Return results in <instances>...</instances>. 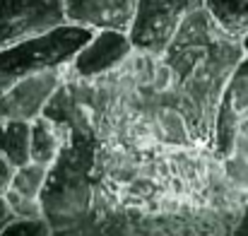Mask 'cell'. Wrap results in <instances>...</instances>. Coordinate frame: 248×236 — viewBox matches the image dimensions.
Segmentation results:
<instances>
[{"label":"cell","mask_w":248,"mask_h":236,"mask_svg":"<svg viewBox=\"0 0 248 236\" xmlns=\"http://www.w3.org/2000/svg\"><path fill=\"white\" fill-rule=\"evenodd\" d=\"M29 121H0V155L15 166L29 161Z\"/></svg>","instance_id":"12"},{"label":"cell","mask_w":248,"mask_h":236,"mask_svg":"<svg viewBox=\"0 0 248 236\" xmlns=\"http://www.w3.org/2000/svg\"><path fill=\"white\" fill-rule=\"evenodd\" d=\"M65 22V0H0V48Z\"/></svg>","instance_id":"6"},{"label":"cell","mask_w":248,"mask_h":236,"mask_svg":"<svg viewBox=\"0 0 248 236\" xmlns=\"http://www.w3.org/2000/svg\"><path fill=\"white\" fill-rule=\"evenodd\" d=\"M224 161V173L232 188L241 190L244 195H248V157L244 155H229Z\"/></svg>","instance_id":"17"},{"label":"cell","mask_w":248,"mask_h":236,"mask_svg":"<svg viewBox=\"0 0 248 236\" xmlns=\"http://www.w3.org/2000/svg\"><path fill=\"white\" fill-rule=\"evenodd\" d=\"M241 58H244L241 39L224 34L193 63V68L181 78L176 87L178 92L176 106L181 109L198 150H212L215 116L224 96V89L229 84V78L241 63Z\"/></svg>","instance_id":"1"},{"label":"cell","mask_w":248,"mask_h":236,"mask_svg":"<svg viewBox=\"0 0 248 236\" xmlns=\"http://www.w3.org/2000/svg\"><path fill=\"white\" fill-rule=\"evenodd\" d=\"M239 232H248V207L244 210V215H241V222H239V227H236Z\"/></svg>","instance_id":"20"},{"label":"cell","mask_w":248,"mask_h":236,"mask_svg":"<svg viewBox=\"0 0 248 236\" xmlns=\"http://www.w3.org/2000/svg\"><path fill=\"white\" fill-rule=\"evenodd\" d=\"M205 7L229 36L248 34V0H205Z\"/></svg>","instance_id":"14"},{"label":"cell","mask_w":248,"mask_h":236,"mask_svg":"<svg viewBox=\"0 0 248 236\" xmlns=\"http://www.w3.org/2000/svg\"><path fill=\"white\" fill-rule=\"evenodd\" d=\"M92 27L65 22L0 48V92L34 73L68 70L75 53L92 39Z\"/></svg>","instance_id":"3"},{"label":"cell","mask_w":248,"mask_h":236,"mask_svg":"<svg viewBox=\"0 0 248 236\" xmlns=\"http://www.w3.org/2000/svg\"><path fill=\"white\" fill-rule=\"evenodd\" d=\"M135 51L130 34L121 29H94L92 39L75 53L68 75L96 79L116 73Z\"/></svg>","instance_id":"7"},{"label":"cell","mask_w":248,"mask_h":236,"mask_svg":"<svg viewBox=\"0 0 248 236\" xmlns=\"http://www.w3.org/2000/svg\"><path fill=\"white\" fill-rule=\"evenodd\" d=\"M164 147H195L188 123L178 106H157L152 111Z\"/></svg>","instance_id":"11"},{"label":"cell","mask_w":248,"mask_h":236,"mask_svg":"<svg viewBox=\"0 0 248 236\" xmlns=\"http://www.w3.org/2000/svg\"><path fill=\"white\" fill-rule=\"evenodd\" d=\"M15 164H10L7 159L0 155V195H5L10 190V183H12V176H15Z\"/></svg>","instance_id":"18"},{"label":"cell","mask_w":248,"mask_h":236,"mask_svg":"<svg viewBox=\"0 0 248 236\" xmlns=\"http://www.w3.org/2000/svg\"><path fill=\"white\" fill-rule=\"evenodd\" d=\"M239 113L234 111V106L229 104L227 96H222L217 116H215V135H212V155L219 159H227L234 152V142H236V130H239Z\"/></svg>","instance_id":"13"},{"label":"cell","mask_w":248,"mask_h":236,"mask_svg":"<svg viewBox=\"0 0 248 236\" xmlns=\"http://www.w3.org/2000/svg\"><path fill=\"white\" fill-rule=\"evenodd\" d=\"M12 220H15V217H12V212H10L7 203H5V195H0V234H2V229H5Z\"/></svg>","instance_id":"19"},{"label":"cell","mask_w":248,"mask_h":236,"mask_svg":"<svg viewBox=\"0 0 248 236\" xmlns=\"http://www.w3.org/2000/svg\"><path fill=\"white\" fill-rule=\"evenodd\" d=\"M138 0H65L68 22L92 29L130 31Z\"/></svg>","instance_id":"9"},{"label":"cell","mask_w":248,"mask_h":236,"mask_svg":"<svg viewBox=\"0 0 248 236\" xmlns=\"http://www.w3.org/2000/svg\"><path fill=\"white\" fill-rule=\"evenodd\" d=\"M5 203H7L15 220H44V207H41L39 198H27V195L10 188L5 193Z\"/></svg>","instance_id":"16"},{"label":"cell","mask_w":248,"mask_h":236,"mask_svg":"<svg viewBox=\"0 0 248 236\" xmlns=\"http://www.w3.org/2000/svg\"><path fill=\"white\" fill-rule=\"evenodd\" d=\"M224 34H227V31L217 24V19H215V17L210 15V10L202 5V7L193 10L190 15H186V17L178 22V27H176L171 41L166 44L162 58L171 65V70L176 73V78L181 82V78L193 68V63H195L217 39H222Z\"/></svg>","instance_id":"5"},{"label":"cell","mask_w":248,"mask_h":236,"mask_svg":"<svg viewBox=\"0 0 248 236\" xmlns=\"http://www.w3.org/2000/svg\"><path fill=\"white\" fill-rule=\"evenodd\" d=\"M68 78V70H46L34 73L12 82L0 92V121H34L44 113L46 101Z\"/></svg>","instance_id":"8"},{"label":"cell","mask_w":248,"mask_h":236,"mask_svg":"<svg viewBox=\"0 0 248 236\" xmlns=\"http://www.w3.org/2000/svg\"><path fill=\"white\" fill-rule=\"evenodd\" d=\"M96 135L73 130L68 145L48 169L46 186L39 195L44 207V220L51 232L73 229L92 217V186H94V152Z\"/></svg>","instance_id":"2"},{"label":"cell","mask_w":248,"mask_h":236,"mask_svg":"<svg viewBox=\"0 0 248 236\" xmlns=\"http://www.w3.org/2000/svg\"><path fill=\"white\" fill-rule=\"evenodd\" d=\"M48 169L46 164H39V161H27L22 166L15 169V176H12V183L10 188L27 195V198H39L44 186H46V178H48Z\"/></svg>","instance_id":"15"},{"label":"cell","mask_w":248,"mask_h":236,"mask_svg":"<svg viewBox=\"0 0 248 236\" xmlns=\"http://www.w3.org/2000/svg\"><path fill=\"white\" fill-rule=\"evenodd\" d=\"M202 5L205 0H138L133 27L128 31L133 46L162 56L178 22Z\"/></svg>","instance_id":"4"},{"label":"cell","mask_w":248,"mask_h":236,"mask_svg":"<svg viewBox=\"0 0 248 236\" xmlns=\"http://www.w3.org/2000/svg\"><path fill=\"white\" fill-rule=\"evenodd\" d=\"M73 130L63 123H56L46 116H36L29 126V161L51 166L63 147L68 145Z\"/></svg>","instance_id":"10"}]
</instances>
